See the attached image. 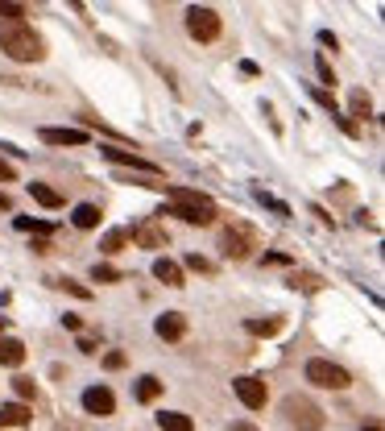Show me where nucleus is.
<instances>
[{
  "instance_id": "obj_26",
  "label": "nucleus",
  "mask_w": 385,
  "mask_h": 431,
  "mask_svg": "<svg viewBox=\"0 0 385 431\" xmlns=\"http://www.w3.org/2000/svg\"><path fill=\"white\" fill-rule=\"evenodd\" d=\"M13 390H17V398H21V403L38 398V385H33V378H13Z\"/></svg>"
},
{
  "instance_id": "obj_17",
  "label": "nucleus",
  "mask_w": 385,
  "mask_h": 431,
  "mask_svg": "<svg viewBox=\"0 0 385 431\" xmlns=\"http://www.w3.org/2000/svg\"><path fill=\"white\" fill-rule=\"evenodd\" d=\"M158 394H162V382H158L153 373L137 378V385H133V398H137V403H158Z\"/></svg>"
},
{
  "instance_id": "obj_19",
  "label": "nucleus",
  "mask_w": 385,
  "mask_h": 431,
  "mask_svg": "<svg viewBox=\"0 0 385 431\" xmlns=\"http://www.w3.org/2000/svg\"><path fill=\"white\" fill-rule=\"evenodd\" d=\"M71 220H75V228H99V208L96 203H79L71 212Z\"/></svg>"
},
{
  "instance_id": "obj_33",
  "label": "nucleus",
  "mask_w": 385,
  "mask_h": 431,
  "mask_svg": "<svg viewBox=\"0 0 385 431\" xmlns=\"http://www.w3.org/2000/svg\"><path fill=\"white\" fill-rule=\"evenodd\" d=\"M104 369H124V353H104Z\"/></svg>"
},
{
  "instance_id": "obj_14",
  "label": "nucleus",
  "mask_w": 385,
  "mask_h": 431,
  "mask_svg": "<svg viewBox=\"0 0 385 431\" xmlns=\"http://www.w3.org/2000/svg\"><path fill=\"white\" fill-rule=\"evenodd\" d=\"M153 278H158V282H166V287H187L183 265L170 262V257H158V262H153Z\"/></svg>"
},
{
  "instance_id": "obj_29",
  "label": "nucleus",
  "mask_w": 385,
  "mask_h": 431,
  "mask_svg": "<svg viewBox=\"0 0 385 431\" xmlns=\"http://www.w3.org/2000/svg\"><path fill=\"white\" fill-rule=\"evenodd\" d=\"M311 96L319 100V104H323V108H327L332 117H336V112H340V108H336V100H332V92H323V87H311Z\"/></svg>"
},
{
  "instance_id": "obj_34",
  "label": "nucleus",
  "mask_w": 385,
  "mask_h": 431,
  "mask_svg": "<svg viewBox=\"0 0 385 431\" xmlns=\"http://www.w3.org/2000/svg\"><path fill=\"white\" fill-rule=\"evenodd\" d=\"M319 46H327V50H340V38H336V33H332V29H323V33H319Z\"/></svg>"
},
{
  "instance_id": "obj_11",
  "label": "nucleus",
  "mask_w": 385,
  "mask_h": 431,
  "mask_svg": "<svg viewBox=\"0 0 385 431\" xmlns=\"http://www.w3.org/2000/svg\"><path fill=\"white\" fill-rule=\"evenodd\" d=\"M153 332L162 336V340H183V336H187V315H183V312H166V315H158Z\"/></svg>"
},
{
  "instance_id": "obj_15",
  "label": "nucleus",
  "mask_w": 385,
  "mask_h": 431,
  "mask_svg": "<svg viewBox=\"0 0 385 431\" xmlns=\"http://www.w3.org/2000/svg\"><path fill=\"white\" fill-rule=\"evenodd\" d=\"M25 361V344L17 336H0V365H9V369H17Z\"/></svg>"
},
{
  "instance_id": "obj_3",
  "label": "nucleus",
  "mask_w": 385,
  "mask_h": 431,
  "mask_svg": "<svg viewBox=\"0 0 385 431\" xmlns=\"http://www.w3.org/2000/svg\"><path fill=\"white\" fill-rule=\"evenodd\" d=\"M219 249H224V257L244 262V257H253V249H261V233H257L253 224H244V220H232V224L219 233Z\"/></svg>"
},
{
  "instance_id": "obj_6",
  "label": "nucleus",
  "mask_w": 385,
  "mask_h": 431,
  "mask_svg": "<svg viewBox=\"0 0 385 431\" xmlns=\"http://www.w3.org/2000/svg\"><path fill=\"white\" fill-rule=\"evenodd\" d=\"M224 21H219L216 9H207V4H191L187 9V33H191L195 42H216Z\"/></svg>"
},
{
  "instance_id": "obj_10",
  "label": "nucleus",
  "mask_w": 385,
  "mask_h": 431,
  "mask_svg": "<svg viewBox=\"0 0 385 431\" xmlns=\"http://www.w3.org/2000/svg\"><path fill=\"white\" fill-rule=\"evenodd\" d=\"M129 237H133V245H141V249H166V245H170L166 228H162L158 220H141Z\"/></svg>"
},
{
  "instance_id": "obj_39",
  "label": "nucleus",
  "mask_w": 385,
  "mask_h": 431,
  "mask_svg": "<svg viewBox=\"0 0 385 431\" xmlns=\"http://www.w3.org/2000/svg\"><path fill=\"white\" fill-rule=\"evenodd\" d=\"M0 212H13V199H9L4 191H0Z\"/></svg>"
},
{
  "instance_id": "obj_2",
  "label": "nucleus",
  "mask_w": 385,
  "mask_h": 431,
  "mask_svg": "<svg viewBox=\"0 0 385 431\" xmlns=\"http://www.w3.org/2000/svg\"><path fill=\"white\" fill-rule=\"evenodd\" d=\"M0 50L13 63H42L46 58V42L25 21H0Z\"/></svg>"
},
{
  "instance_id": "obj_32",
  "label": "nucleus",
  "mask_w": 385,
  "mask_h": 431,
  "mask_svg": "<svg viewBox=\"0 0 385 431\" xmlns=\"http://www.w3.org/2000/svg\"><path fill=\"white\" fill-rule=\"evenodd\" d=\"M63 287H67V290H71V294H75V299H92V290H87V287H83V282H71V278H63Z\"/></svg>"
},
{
  "instance_id": "obj_37",
  "label": "nucleus",
  "mask_w": 385,
  "mask_h": 431,
  "mask_svg": "<svg viewBox=\"0 0 385 431\" xmlns=\"http://www.w3.org/2000/svg\"><path fill=\"white\" fill-rule=\"evenodd\" d=\"M63 324H67V328H71V332H79V328H83V319H79V315H71V312L63 315Z\"/></svg>"
},
{
  "instance_id": "obj_40",
  "label": "nucleus",
  "mask_w": 385,
  "mask_h": 431,
  "mask_svg": "<svg viewBox=\"0 0 385 431\" xmlns=\"http://www.w3.org/2000/svg\"><path fill=\"white\" fill-rule=\"evenodd\" d=\"M232 431H261V427H253V423H244L241 419V423H232Z\"/></svg>"
},
{
  "instance_id": "obj_9",
  "label": "nucleus",
  "mask_w": 385,
  "mask_h": 431,
  "mask_svg": "<svg viewBox=\"0 0 385 431\" xmlns=\"http://www.w3.org/2000/svg\"><path fill=\"white\" fill-rule=\"evenodd\" d=\"M232 390H237V398H241L249 410H261L265 398H269V390H265L261 378H237V382H232Z\"/></svg>"
},
{
  "instance_id": "obj_30",
  "label": "nucleus",
  "mask_w": 385,
  "mask_h": 431,
  "mask_svg": "<svg viewBox=\"0 0 385 431\" xmlns=\"http://www.w3.org/2000/svg\"><path fill=\"white\" fill-rule=\"evenodd\" d=\"M315 67H319V79H323V83H332V87H336V71H332V63H327V58H315Z\"/></svg>"
},
{
  "instance_id": "obj_5",
  "label": "nucleus",
  "mask_w": 385,
  "mask_h": 431,
  "mask_svg": "<svg viewBox=\"0 0 385 431\" xmlns=\"http://www.w3.org/2000/svg\"><path fill=\"white\" fill-rule=\"evenodd\" d=\"M303 373H307L311 385H323V390H348V385H352V373H348L344 365H332V361H323V357L307 361Z\"/></svg>"
},
{
  "instance_id": "obj_24",
  "label": "nucleus",
  "mask_w": 385,
  "mask_h": 431,
  "mask_svg": "<svg viewBox=\"0 0 385 431\" xmlns=\"http://www.w3.org/2000/svg\"><path fill=\"white\" fill-rule=\"evenodd\" d=\"M124 245H129V233H124V228H112V233H104V240H99L104 253H121Z\"/></svg>"
},
{
  "instance_id": "obj_28",
  "label": "nucleus",
  "mask_w": 385,
  "mask_h": 431,
  "mask_svg": "<svg viewBox=\"0 0 385 431\" xmlns=\"http://www.w3.org/2000/svg\"><path fill=\"white\" fill-rule=\"evenodd\" d=\"M253 195L261 199V203H265V208H269V212H278V216H290V208H286V203H282V199H273V195H265L261 187H257V191H253Z\"/></svg>"
},
{
  "instance_id": "obj_20",
  "label": "nucleus",
  "mask_w": 385,
  "mask_h": 431,
  "mask_svg": "<svg viewBox=\"0 0 385 431\" xmlns=\"http://www.w3.org/2000/svg\"><path fill=\"white\" fill-rule=\"evenodd\" d=\"M29 195H33L42 208H63V195L54 191V187H46V183H29Z\"/></svg>"
},
{
  "instance_id": "obj_18",
  "label": "nucleus",
  "mask_w": 385,
  "mask_h": 431,
  "mask_svg": "<svg viewBox=\"0 0 385 431\" xmlns=\"http://www.w3.org/2000/svg\"><path fill=\"white\" fill-rule=\"evenodd\" d=\"M158 427L162 431H195L191 415H183V410H162L158 415Z\"/></svg>"
},
{
  "instance_id": "obj_13",
  "label": "nucleus",
  "mask_w": 385,
  "mask_h": 431,
  "mask_svg": "<svg viewBox=\"0 0 385 431\" xmlns=\"http://www.w3.org/2000/svg\"><path fill=\"white\" fill-rule=\"evenodd\" d=\"M33 423V410L25 403H4L0 407V427H29Z\"/></svg>"
},
{
  "instance_id": "obj_25",
  "label": "nucleus",
  "mask_w": 385,
  "mask_h": 431,
  "mask_svg": "<svg viewBox=\"0 0 385 431\" xmlns=\"http://www.w3.org/2000/svg\"><path fill=\"white\" fill-rule=\"evenodd\" d=\"M348 108H352V117H361V120H369V117H373V100L364 96L361 87L352 92V100H348Z\"/></svg>"
},
{
  "instance_id": "obj_7",
  "label": "nucleus",
  "mask_w": 385,
  "mask_h": 431,
  "mask_svg": "<svg viewBox=\"0 0 385 431\" xmlns=\"http://www.w3.org/2000/svg\"><path fill=\"white\" fill-rule=\"evenodd\" d=\"M99 154L108 158V162H116V166H129V170H141L145 179H158L162 170L153 166L149 158H141V154H133V149H121V145H99Z\"/></svg>"
},
{
  "instance_id": "obj_35",
  "label": "nucleus",
  "mask_w": 385,
  "mask_h": 431,
  "mask_svg": "<svg viewBox=\"0 0 385 431\" xmlns=\"http://www.w3.org/2000/svg\"><path fill=\"white\" fill-rule=\"evenodd\" d=\"M265 265H290L286 253H265Z\"/></svg>"
},
{
  "instance_id": "obj_31",
  "label": "nucleus",
  "mask_w": 385,
  "mask_h": 431,
  "mask_svg": "<svg viewBox=\"0 0 385 431\" xmlns=\"http://www.w3.org/2000/svg\"><path fill=\"white\" fill-rule=\"evenodd\" d=\"M187 265H191V270H199V274H212V270H216V265L207 262V257H199V253H191V257H187Z\"/></svg>"
},
{
  "instance_id": "obj_41",
  "label": "nucleus",
  "mask_w": 385,
  "mask_h": 431,
  "mask_svg": "<svg viewBox=\"0 0 385 431\" xmlns=\"http://www.w3.org/2000/svg\"><path fill=\"white\" fill-rule=\"evenodd\" d=\"M4 328H9V319H4V315H0V332H4Z\"/></svg>"
},
{
  "instance_id": "obj_1",
  "label": "nucleus",
  "mask_w": 385,
  "mask_h": 431,
  "mask_svg": "<svg viewBox=\"0 0 385 431\" xmlns=\"http://www.w3.org/2000/svg\"><path fill=\"white\" fill-rule=\"evenodd\" d=\"M170 195V208H162V216H178L183 224H199V228H207V224H216V203L207 199V195L199 191H187V187H162Z\"/></svg>"
},
{
  "instance_id": "obj_21",
  "label": "nucleus",
  "mask_w": 385,
  "mask_h": 431,
  "mask_svg": "<svg viewBox=\"0 0 385 431\" xmlns=\"http://www.w3.org/2000/svg\"><path fill=\"white\" fill-rule=\"evenodd\" d=\"M244 332H253V336H278L282 332V319L273 315V319H244Z\"/></svg>"
},
{
  "instance_id": "obj_27",
  "label": "nucleus",
  "mask_w": 385,
  "mask_h": 431,
  "mask_svg": "<svg viewBox=\"0 0 385 431\" xmlns=\"http://www.w3.org/2000/svg\"><path fill=\"white\" fill-rule=\"evenodd\" d=\"M25 13H29L25 4H9V0H0V21H21Z\"/></svg>"
},
{
  "instance_id": "obj_42",
  "label": "nucleus",
  "mask_w": 385,
  "mask_h": 431,
  "mask_svg": "<svg viewBox=\"0 0 385 431\" xmlns=\"http://www.w3.org/2000/svg\"><path fill=\"white\" fill-rule=\"evenodd\" d=\"M364 431H381V427H377V423H373V427H364Z\"/></svg>"
},
{
  "instance_id": "obj_12",
  "label": "nucleus",
  "mask_w": 385,
  "mask_h": 431,
  "mask_svg": "<svg viewBox=\"0 0 385 431\" xmlns=\"http://www.w3.org/2000/svg\"><path fill=\"white\" fill-rule=\"evenodd\" d=\"M38 137L46 145H87V129H42Z\"/></svg>"
},
{
  "instance_id": "obj_22",
  "label": "nucleus",
  "mask_w": 385,
  "mask_h": 431,
  "mask_svg": "<svg viewBox=\"0 0 385 431\" xmlns=\"http://www.w3.org/2000/svg\"><path fill=\"white\" fill-rule=\"evenodd\" d=\"M13 224H17L21 233H38V237H42V240H46L50 233H54V224H46V220H29V216H17Z\"/></svg>"
},
{
  "instance_id": "obj_4",
  "label": "nucleus",
  "mask_w": 385,
  "mask_h": 431,
  "mask_svg": "<svg viewBox=\"0 0 385 431\" xmlns=\"http://www.w3.org/2000/svg\"><path fill=\"white\" fill-rule=\"evenodd\" d=\"M282 415H286L298 431H323V423H327L323 410L315 407L307 394H286V398H282Z\"/></svg>"
},
{
  "instance_id": "obj_8",
  "label": "nucleus",
  "mask_w": 385,
  "mask_h": 431,
  "mask_svg": "<svg viewBox=\"0 0 385 431\" xmlns=\"http://www.w3.org/2000/svg\"><path fill=\"white\" fill-rule=\"evenodd\" d=\"M83 410L104 419V415H112V410H116V394H112L108 385H87V390H83Z\"/></svg>"
},
{
  "instance_id": "obj_36",
  "label": "nucleus",
  "mask_w": 385,
  "mask_h": 431,
  "mask_svg": "<svg viewBox=\"0 0 385 431\" xmlns=\"http://www.w3.org/2000/svg\"><path fill=\"white\" fill-rule=\"evenodd\" d=\"M17 179V170L9 166V162H0V183H13Z\"/></svg>"
},
{
  "instance_id": "obj_23",
  "label": "nucleus",
  "mask_w": 385,
  "mask_h": 431,
  "mask_svg": "<svg viewBox=\"0 0 385 431\" xmlns=\"http://www.w3.org/2000/svg\"><path fill=\"white\" fill-rule=\"evenodd\" d=\"M92 282H124V274L116 270V265L96 262V265H92Z\"/></svg>"
},
{
  "instance_id": "obj_38",
  "label": "nucleus",
  "mask_w": 385,
  "mask_h": 431,
  "mask_svg": "<svg viewBox=\"0 0 385 431\" xmlns=\"http://www.w3.org/2000/svg\"><path fill=\"white\" fill-rule=\"evenodd\" d=\"M79 353H87V357H92V353H96V340H92V336H83V340H79Z\"/></svg>"
},
{
  "instance_id": "obj_16",
  "label": "nucleus",
  "mask_w": 385,
  "mask_h": 431,
  "mask_svg": "<svg viewBox=\"0 0 385 431\" xmlns=\"http://www.w3.org/2000/svg\"><path fill=\"white\" fill-rule=\"evenodd\" d=\"M290 290H307V294H315V290H323V278L319 274H311V270H290Z\"/></svg>"
}]
</instances>
